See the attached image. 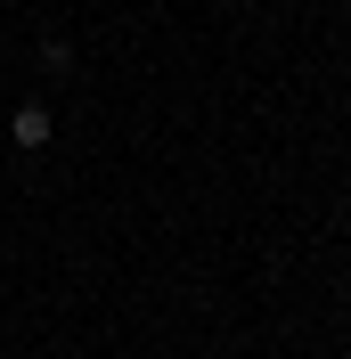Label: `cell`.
<instances>
[{"instance_id":"obj_1","label":"cell","mask_w":351,"mask_h":359,"mask_svg":"<svg viewBox=\"0 0 351 359\" xmlns=\"http://www.w3.org/2000/svg\"><path fill=\"white\" fill-rule=\"evenodd\" d=\"M49 131H58V123H49V107H41V98H25V107L8 114V139H17L25 156H41V147H49Z\"/></svg>"}]
</instances>
